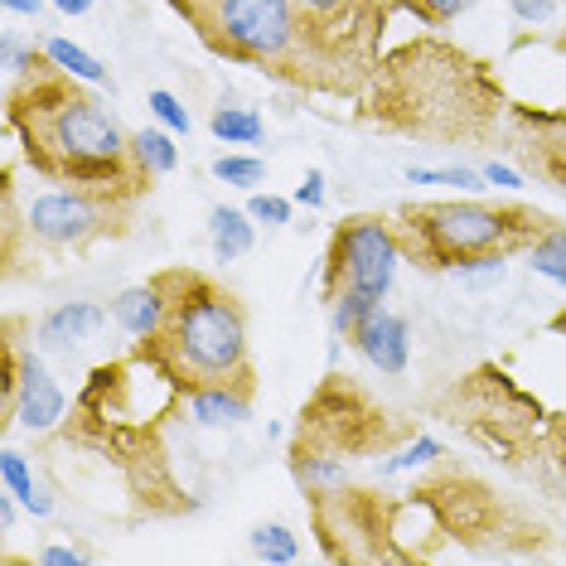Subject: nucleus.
<instances>
[{"instance_id":"f257e3e1","label":"nucleus","mask_w":566,"mask_h":566,"mask_svg":"<svg viewBox=\"0 0 566 566\" xmlns=\"http://www.w3.org/2000/svg\"><path fill=\"white\" fill-rule=\"evenodd\" d=\"M73 83L78 78L49 59L10 83V132L24 140V160L59 185L136 199L150 175L132 156V136L97 97L78 93Z\"/></svg>"},{"instance_id":"f03ea898","label":"nucleus","mask_w":566,"mask_h":566,"mask_svg":"<svg viewBox=\"0 0 566 566\" xmlns=\"http://www.w3.org/2000/svg\"><path fill=\"white\" fill-rule=\"evenodd\" d=\"M504 93L480 59L446 40H411L378 63L368 122L421 140H484L499 126Z\"/></svg>"},{"instance_id":"7ed1b4c3","label":"nucleus","mask_w":566,"mask_h":566,"mask_svg":"<svg viewBox=\"0 0 566 566\" xmlns=\"http://www.w3.org/2000/svg\"><path fill=\"white\" fill-rule=\"evenodd\" d=\"M150 349L185 392L195 388H252L248 354V315L242 301L213 276L175 266L170 272V311L150 334Z\"/></svg>"},{"instance_id":"20e7f679","label":"nucleus","mask_w":566,"mask_h":566,"mask_svg":"<svg viewBox=\"0 0 566 566\" xmlns=\"http://www.w3.org/2000/svg\"><path fill=\"white\" fill-rule=\"evenodd\" d=\"M392 228L402 256L427 272H455L474 256H513L527 252L547 228V213L527 203H480V199H436V203H397Z\"/></svg>"},{"instance_id":"39448f33","label":"nucleus","mask_w":566,"mask_h":566,"mask_svg":"<svg viewBox=\"0 0 566 566\" xmlns=\"http://www.w3.org/2000/svg\"><path fill=\"white\" fill-rule=\"evenodd\" d=\"M179 15L195 24L213 54L276 69L301 83L311 78V34L295 0H189Z\"/></svg>"},{"instance_id":"423d86ee","label":"nucleus","mask_w":566,"mask_h":566,"mask_svg":"<svg viewBox=\"0 0 566 566\" xmlns=\"http://www.w3.org/2000/svg\"><path fill=\"white\" fill-rule=\"evenodd\" d=\"M311 34V83L354 87L344 69L358 78L373 73V40L388 20V0H295Z\"/></svg>"},{"instance_id":"0eeeda50","label":"nucleus","mask_w":566,"mask_h":566,"mask_svg":"<svg viewBox=\"0 0 566 566\" xmlns=\"http://www.w3.org/2000/svg\"><path fill=\"white\" fill-rule=\"evenodd\" d=\"M402 262L407 256H402V242H397L392 218H378V213L344 218L325 252V301L339 291L388 295Z\"/></svg>"},{"instance_id":"6e6552de","label":"nucleus","mask_w":566,"mask_h":566,"mask_svg":"<svg viewBox=\"0 0 566 566\" xmlns=\"http://www.w3.org/2000/svg\"><path fill=\"white\" fill-rule=\"evenodd\" d=\"M122 195H102V189H49L24 209V233L44 248H87V242L122 233L126 218Z\"/></svg>"},{"instance_id":"1a4fd4ad","label":"nucleus","mask_w":566,"mask_h":566,"mask_svg":"<svg viewBox=\"0 0 566 566\" xmlns=\"http://www.w3.org/2000/svg\"><path fill=\"white\" fill-rule=\"evenodd\" d=\"M513 156L566 195V112H513Z\"/></svg>"},{"instance_id":"9d476101","label":"nucleus","mask_w":566,"mask_h":566,"mask_svg":"<svg viewBox=\"0 0 566 566\" xmlns=\"http://www.w3.org/2000/svg\"><path fill=\"white\" fill-rule=\"evenodd\" d=\"M6 407H10V421L24 431H54L63 427V388L49 378V368L40 364L34 354H15V382L6 388Z\"/></svg>"},{"instance_id":"9b49d317","label":"nucleus","mask_w":566,"mask_h":566,"mask_svg":"<svg viewBox=\"0 0 566 566\" xmlns=\"http://www.w3.org/2000/svg\"><path fill=\"white\" fill-rule=\"evenodd\" d=\"M354 349L364 354V364L378 368L382 378H402L407 364H411V329H407V319L378 305V311H373L364 325L354 329Z\"/></svg>"},{"instance_id":"f8f14e48","label":"nucleus","mask_w":566,"mask_h":566,"mask_svg":"<svg viewBox=\"0 0 566 566\" xmlns=\"http://www.w3.org/2000/svg\"><path fill=\"white\" fill-rule=\"evenodd\" d=\"M165 311H170V272L122 291L117 301H112V325L122 334H132V339H150V334L165 325Z\"/></svg>"},{"instance_id":"ddd939ff","label":"nucleus","mask_w":566,"mask_h":566,"mask_svg":"<svg viewBox=\"0 0 566 566\" xmlns=\"http://www.w3.org/2000/svg\"><path fill=\"white\" fill-rule=\"evenodd\" d=\"M107 319H112V311H102L93 301H69L40 319L34 344H40V349H78V344L97 339V329L107 325Z\"/></svg>"},{"instance_id":"4468645a","label":"nucleus","mask_w":566,"mask_h":566,"mask_svg":"<svg viewBox=\"0 0 566 566\" xmlns=\"http://www.w3.org/2000/svg\"><path fill=\"white\" fill-rule=\"evenodd\" d=\"M185 417L203 431H228L252 417V388H195L185 392Z\"/></svg>"},{"instance_id":"2eb2a0df","label":"nucleus","mask_w":566,"mask_h":566,"mask_svg":"<svg viewBox=\"0 0 566 566\" xmlns=\"http://www.w3.org/2000/svg\"><path fill=\"white\" fill-rule=\"evenodd\" d=\"M209 242L218 262H238V256H248L256 248V218L248 209L218 203V209H209Z\"/></svg>"},{"instance_id":"dca6fc26","label":"nucleus","mask_w":566,"mask_h":566,"mask_svg":"<svg viewBox=\"0 0 566 566\" xmlns=\"http://www.w3.org/2000/svg\"><path fill=\"white\" fill-rule=\"evenodd\" d=\"M0 484L10 489V494L20 499V509H30L34 518H49L54 513V494H44L40 484H34V474H30V465H24V455L20 450H0Z\"/></svg>"},{"instance_id":"f3484780","label":"nucleus","mask_w":566,"mask_h":566,"mask_svg":"<svg viewBox=\"0 0 566 566\" xmlns=\"http://www.w3.org/2000/svg\"><path fill=\"white\" fill-rule=\"evenodd\" d=\"M132 156L136 165L146 170L150 179H165L179 170V146H175V132H165V126H146V132L132 136Z\"/></svg>"},{"instance_id":"a211bd4d","label":"nucleus","mask_w":566,"mask_h":566,"mask_svg":"<svg viewBox=\"0 0 566 566\" xmlns=\"http://www.w3.org/2000/svg\"><path fill=\"white\" fill-rule=\"evenodd\" d=\"M44 59L54 63V69H63L69 78H78V83H93V87H107L112 83V73L102 69V59H93L87 49H78L73 40H44Z\"/></svg>"},{"instance_id":"6ab92c4d","label":"nucleus","mask_w":566,"mask_h":566,"mask_svg":"<svg viewBox=\"0 0 566 566\" xmlns=\"http://www.w3.org/2000/svg\"><path fill=\"white\" fill-rule=\"evenodd\" d=\"M209 132L218 140H228V146H262V136H266V122L256 117L252 107H218L213 117H209Z\"/></svg>"},{"instance_id":"aec40b11","label":"nucleus","mask_w":566,"mask_h":566,"mask_svg":"<svg viewBox=\"0 0 566 566\" xmlns=\"http://www.w3.org/2000/svg\"><path fill=\"white\" fill-rule=\"evenodd\" d=\"M382 305V295H368V291H339L329 295V325L339 339H354V329Z\"/></svg>"},{"instance_id":"412c9836","label":"nucleus","mask_w":566,"mask_h":566,"mask_svg":"<svg viewBox=\"0 0 566 566\" xmlns=\"http://www.w3.org/2000/svg\"><path fill=\"white\" fill-rule=\"evenodd\" d=\"M527 266H533L537 276H547L552 286L566 291V228H547V233L527 248Z\"/></svg>"},{"instance_id":"4be33fe9","label":"nucleus","mask_w":566,"mask_h":566,"mask_svg":"<svg viewBox=\"0 0 566 566\" xmlns=\"http://www.w3.org/2000/svg\"><path fill=\"white\" fill-rule=\"evenodd\" d=\"M248 547H252L256 562H276V566H286V562L301 557V543H295V533H291L286 523H262V527H252Z\"/></svg>"},{"instance_id":"5701e85b","label":"nucleus","mask_w":566,"mask_h":566,"mask_svg":"<svg viewBox=\"0 0 566 566\" xmlns=\"http://www.w3.org/2000/svg\"><path fill=\"white\" fill-rule=\"evenodd\" d=\"M407 185H450V189H465V195H480V189H489V179L484 170H465V165H446V170L407 165Z\"/></svg>"},{"instance_id":"b1692460","label":"nucleus","mask_w":566,"mask_h":566,"mask_svg":"<svg viewBox=\"0 0 566 566\" xmlns=\"http://www.w3.org/2000/svg\"><path fill=\"white\" fill-rule=\"evenodd\" d=\"M213 179H223V185H233V189H262V179H266V165L256 160V156H218L213 160Z\"/></svg>"},{"instance_id":"393cba45","label":"nucleus","mask_w":566,"mask_h":566,"mask_svg":"<svg viewBox=\"0 0 566 566\" xmlns=\"http://www.w3.org/2000/svg\"><path fill=\"white\" fill-rule=\"evenodd\" d=\"M150 117H156L165 132H175V136H189V132H195V122H189L185 102H179L170 87H156V93H150Z\"/></svg>"},{"instance_id":"a878e982","label":"nucleus","mask_w":566,"mask_h":566,"mask_svg":"<svg viewBox=\"0 0 566 566\" xmlns=\"http://www.w3.org/2000/svg\"><path fill=\"white\" fill-rule=\"evenodd\" d=\"M446 450H441V441L436 436H417L402 455H392L388 465H382V474H397V470H417V465H431V460H441Z\"/></svg>"},{"instance_id":"bb28decb","label":"nucleus","mask_w":566,"mask_h":566,"mask_svg":"<svg viewBox=\"0 0 566 566\" xmlns=\"http://www.w3.org/2000/svg\"><path fill=\"white\" fill-rule=\"evenodd\" d=\"M407 10H417L421 24H450V20H460L470 6H480V0H402Z\"/></svg>"},{"instance_id":"cd10ccee","label":"nucleus","mask_w":566,"mask_h":566,"mask_svg":"<svg viewBox=\"0 0 566 566\" xmlns=\"http://www.w3.org/2000/svg\"><path fill=\"white\" fill-rule=\"evenodd\" d=\"M291 209H295V199L262 195V189H252V199H248V213L256 218V223H266V228H281V223H291Z\"/></svg>"},{"instance_id":"c85d7f7f","label":"nucleus","mask_w":566,"mask_h":566,"mask_svg":"<svg viewBox=\"0 0 566 566\" xmlns=\"http://www.w3.org/2000/svg\"><path fill=\"white\" fill-rule=\"evenodd\" d=\"M0 59H6V78H10V83H20L24 73H30L34 63H40V59H34V49H24V44H20L10 30L0 34Z\"/></svg>"},{"instance_id":"c756f323","label":"nucleus","mask_w":566,"mask_h":566,"mask_svg":"<svg viewBox=\"0 0 566 566\" xmlns=\"http://www.w3.org/2000/svg\"><path fill=\"white\" fill-rule=\"evenodd\" d=\"M450 276L470 281V286H494V281H504V256H474V262L455 266Z\"/></svg>"},{"instance_id":"7c9ffc66","label":"nucleus","mask_w":566,"mask_h":566,"mask_svg":"<svg viewBox=\"0 0 566 566\" xmlns=\"http://www.w3.org/2000/svg\"><path fill=\"white\" fill-rule=\"evenodd\" d=\"M295 203H301V209H325V175L305 170V179L295 185Z\"/></svg>"},{"instance_id":"2f4dec72","label":"nucleus","mask_w":566,"mask_h":566,"mask_svg":"<svg viewBox=\"0 0 566 566\" xmlns=\"http://www.w3.org/2000/svg\"><path fill=\"white\" fill-rule=\"evenodd\" d=\"M509 10H513V20H523V24H547L552 20V0H509Z\"/></svg>"},{"instance_id":"473e14b6","label":"nucleus","mask_w":566,"mask_h":566,"mask_svg":"<svg viewBox=\"0 0 566 566\" xmlns=\"http://www.w3.org/2000/svg\"><path fill=\"white\" fill-rule=\"evenodd\" d=\"M484 179H489L494 189H509V195H513V189H523V175L513 170V165H499V160L484 165Z\"/></svg>"},{"instance_id":"72a5a7b5","label":"nucleus","mask_w":566,"mask_h":566,"mask_svg":"<svg viewBox=\"0 0 566 566\" xmlns=\"http://www.w3.org/2000/svg\"><path fill=\"white\" fill-rule=\"evenodd\" d=\"M40 566H87V552L83 547H44Z\"/></svg>"},{"instance_id":"f704fd0d","label":"nucleus","mask_w":566,"mask_h":566,"mask_svg":"<svg viewBox=\"0 0 566 566\" xmlns=\"http://www.w3.org/2000/svg\"><path fill=\"white\" fill-rule=\"evenodd\" d=\"M0 6H6L10 15H30V20L44 15V0H0Z\"/></svg>"},{"instance_id":"c9c22d12","label":"nucleus","mask_w":566,"mask_h":566,"mask_svg":"<svg viewBox=\"0 0 566 566\" xmlns=\"http://www.w3.org/2000/svg\"><path fill=\"white\" fill-rule=\"evenodd\" d=\"M49 6L59 10V15H69V20H78V15H87V10L97 6V0H49Z\"/></svg>"},{"instance_id":"e433bc0d","label":"nucleus","mask_w":566,"mask_h":566,"mask_svg":"<svg viewBox=\"0 0 566 566\" xmlns=\"http://www.w3.org/2000/svg\"><path fill=\"white\" fill-rule=\"evenodd\" d=\"M552 329H557V334H566V311H562V315H552Z\"/></svg>"},{"instance_id":"4c0bfd02","label":"nucleus","mask_w":566,"mask_h":566,"mask_svg":"<svg viewBox=\"0 0 566 566\" xmlns=\"http://www.w3.org/2000/svg\"><path fill=\"white\" fill-rule=\"evenodd\" d=\"M175 6H189V0H175Z\"/></svg>"}]
</instances>
